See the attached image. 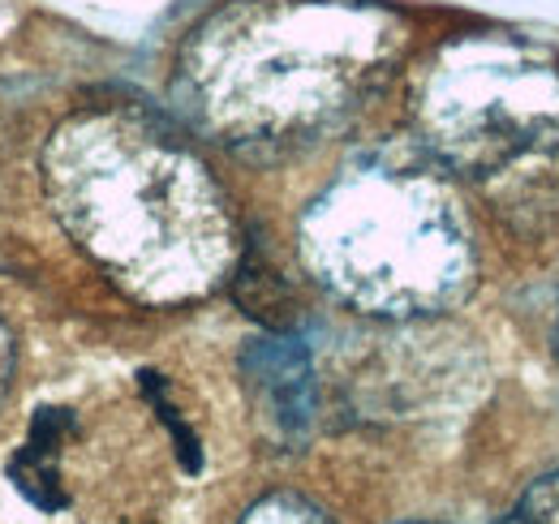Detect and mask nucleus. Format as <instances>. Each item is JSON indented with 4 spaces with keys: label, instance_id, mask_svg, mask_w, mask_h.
Segmentation results:
<instances>
[{
    "label": "nucleus",
    "instance_id": "nucleus-5",
    "mask_svg": "<svg viewBox=\"0 0 559 524\" xmlns=\"http://www.w3.org/2000/svg\"><path fill=\"white\" fill-rule=\"evenodd\" d=\"M241 524H332L314 503H306L301 495H272L263 503H254Z\"/></svg>",
    "mask_w": 559,
    "mask_h": 524
},
{
    "label": "nucleus",
    "instance_id": "nucleus-3",
    "mask_svg": "<svg viewBox=\"0 0 559 524\" xmlns=\"http://www.w3.org/2000/svg\"><path fill=\"white\" fill-rule=\"evenodd\" d=\"M241 379L254 400V413L263 417V426L280 443H301L310 434L319 392H314L310 353L297 335L267 331V335L250 340L241 353Z\"/></svg>",
    "mask_w": 559,
    "mask_h": 524
},
{
    "label": "nucleus",
    "instance_id": "nucleus-4",
    "mask_svg": "<svg viewBox=\"0 0 559 524\" xmlns=\"http://www.w3.org/2000/svg\"><path fill=\"white\" fill-rule=\"evenodd\" d=\"M233 301L267 331L293 327V293L267 262L246 259L233 275Z\"/></svg>",
    "mask_w": 559,
    "mask_h": 524
},
{
    "label": "nucleus",
    "instance_id": "nucleus-2",
    "mask_svg": "<svg viewBox=\"0 0 559 524\" xmlns=\"http://www.w3.org/2000/svg\"><path fill=\"white\" fill-rule=\"evenodd\" d=\"M314 271L370 310H418L461 275L456 224L426 181L396 168L349 172L306 219Z\"/></svg>",
    "mask_w": 559,
    "mask_h": 524
},
{
    "label": "nucleus",
    "instance_id": "nucleus-1",
    "mask_svg": "<svg viewBox=\"0 0 559 524\" xmlns=\"http://www.w3.org/2000/svg\"><path fill=\"white\" fill-rule=\"evenodd\" d=\"M61 228L139 301L207 293L233 259V224L207 168L139 112L73 117L44 146Z\"/></svg>",
    "mask_w": 559,
    "mask_h": 524
},
{
    "label": "nucleus",
    "instance_id": "nucleus-7",
    "mask_svg": "<svg viewBox=\"0 0 559 524\" xmlns=\"http://www.w3.org/2000/svg\"><path fill=\"white\" fill-rule=\"evenodd\" d=\"M9 370H13V340H9V327L0 323V395L9 388Z\"/></svg>",
    "mask_w": 559,
    "mask_h": 524
},
{
    "label": "nucleus",
    "instance_id": "nucleus-6",
    "mask_svg": "<svg viewBox=\"0 0 559 524\" xmlns=\"http://www.w3.org/2000/svg\"><path fill=\"white\" fill-rule=\"evenodd\" d=\"M512 524H559V468L547 473V477H538L521 495V503L512 512Z\"/></svg>",
    "mask_w": 559,
    "mask_h": 524
}]
</instances>
